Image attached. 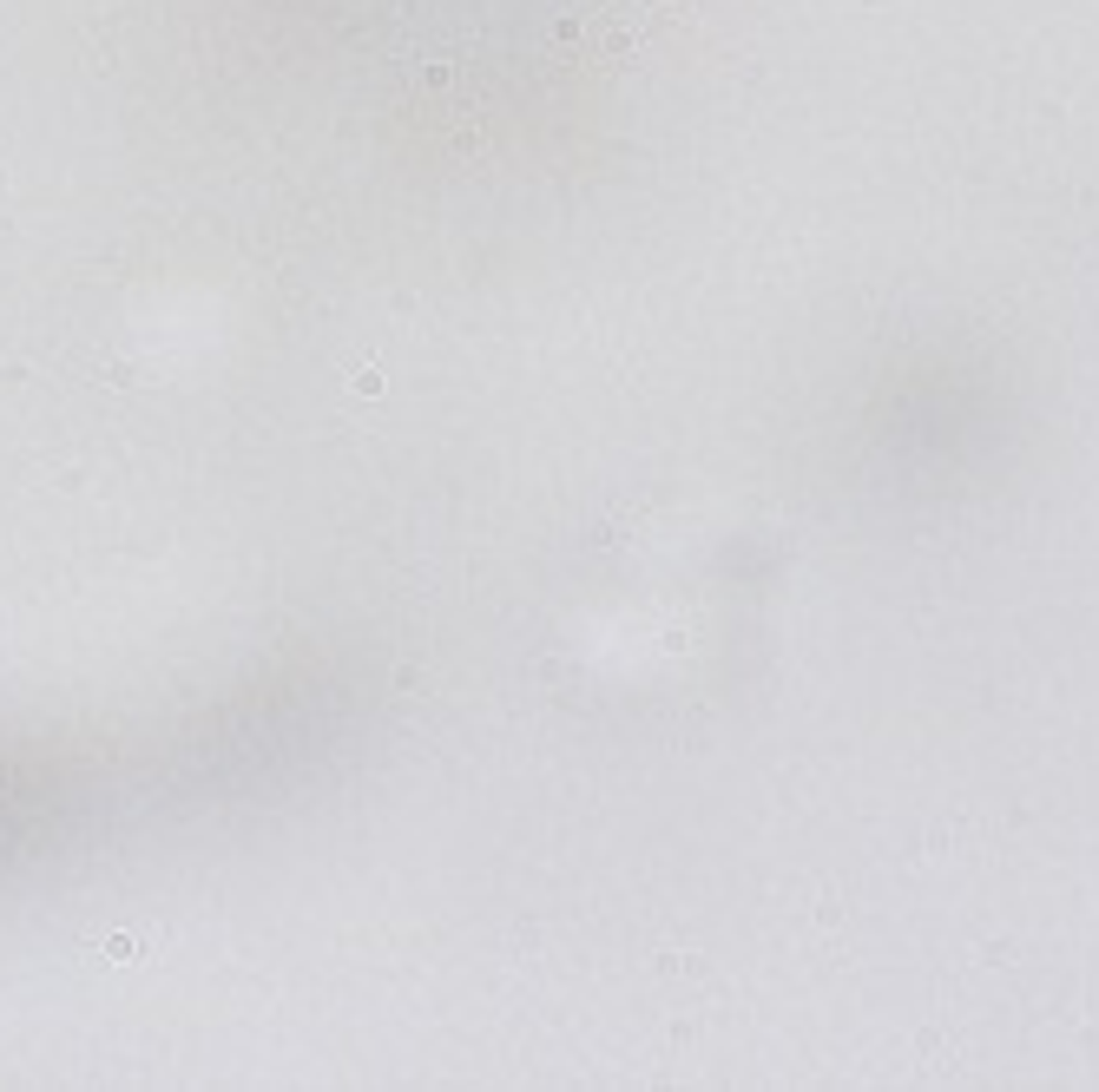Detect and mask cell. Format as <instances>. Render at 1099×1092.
Masks as SVG:
<instances>
[{
  "label": "cell",
  "mask_w": 1099,
  "mask_h": 1092,
  "mask_svg": "<svg viewBox=\"0 0 1099 1092\" xmlns=\"http://www.w3.org/2000/svg\"><path fill=\"white\" fill-rule=\"evenodd\" d=\"M105 954H112V961H139V941H132V935H112V941H105Z\"/></svg>",
  "instance_id": "1"
}]
</instances>
